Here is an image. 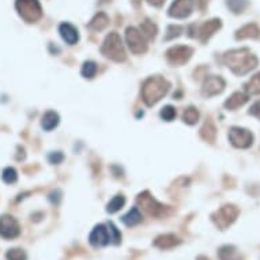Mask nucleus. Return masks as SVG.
Segmentation results:
<instances>
[{
  "label": "nucleus",
  "mask_w": 260,
  "mask_h": 260,
  "mask_svg": "<svg viewBox=\"0 0 260 260\" xmlns=\"http://www.w3.org/2000/svg\"><path fill=\"white\" fill-rule=\"evenodd\" d=\"M223 63L236 74V75H245L257 66V57L247 48L241 49H233L226 52L223 55Z\"/></svg>",
  "instance_id": "1"
},
{
  "label": "nucleus",
  "mask_w": 260,
  "mask_h": 260,
  "mask_svg": "<svg viewBox=\"0 0 260 260\" xmlns=\"http://www.w3.org/2000/svg\"><path fill=\"white\" fill-rule=\"evenodd\" d=\"M169 87H171V83L164 78H149L142 86V99L147 107H153L159 100L164 99V95H167Z\"/></svg>",
  "instance_id": "2"
},
{
  "label": "nucleus",
  "mask_w": 260,
  "mask_h": 260,
  "mask_svg": "<svg viewBox=\"0 0 260 260\" xmlns=\"http://www.w3.org/2000/svg\"><path fill=\"white\" fill-rule=\"evenodd\" d=\"M101 53L108 59L117 61V63L124 61L125 57H127L121 39H120V36L117 33H109L107 36V39H105L103 47H101Z\"/></svg>",
  "instance_id": "3"
},
{
  "label": "nucleus",
  "mask_w": 260,
  "mask_h": 260,
  "mask_svg": "<svg viewBox=\"0 0 260 260\" xmlns=\"http://www.w3.org/2000/svg\"><path fill=\"white\" fill-rule=\"evenodd\" d=\"M15 9L19 17L27 23H35L43 17V9L39 0H17Z\"/></svg>",
  "instance_id": "4"
},
{
  "label": "nucleus",
  "mask_w": 260,
  "mask_h": 260,
  "mask_svg": "<svg viewBox=\"0 0 260 260\" xmlns=\"http://www.w3.org/2000/svg\"><path fill=\"white\" fill-rule=\"evenodd\" d=\"M239 209L233 205H226L222 206L221 209L217 210L215 213L211 215V219L215 223L217 228H219L221 231H225L233 222L239 217Z\"/></svg>",
  "instance_id": "5"
},
{
  "label": "nucleus",
  "mask_w": 260,
  "mask_h": 260,
  "mask_svg": "<svg viewBox=\"0 0 260 260\" xmlns=\"http://www.w3.org/2000/svg\"><path fill=\"white\" fill-rule=\"evenodd\" d=\"M137 202L138 205L142 207V210H143L146 214L151 215V217H161V215L165 214V210H167V207L162 206L159 202L155 201V199L150 195L149 192H143V193H141V195L138 197Z\"/></svg>",
  "instance_id": "6"
},
{
  "label": "nucleus",
  "mask_w": 260,
  "mask_h": 260,
  "mask_svg": "<svg viewBox=\"0 0 260 260\" xmlns=\"http://www.w3.org/2000/svg\"><path fill=\"white\" fill-rule=\"evenodd\" d=\"M125 40H127L128 48L134 53L141 55L147 51V43H146L145 36L142 35L141 30H138L137 27H128L125 30Z\"/></svg>",
  "instance_id": "7"
},
{
  "label": "nucleus",
  "mask_w": 260,
  "mask_h": 260,
  "mask_svg": "<svg viewBox=\"0 0 260 260\" xmlns=\"http://www.w3.org/2000/svg\"><path fill=\"white\" fill-rule=\"evenodd\" d=\"M229 141L237 149H248L253 143V135L245 128L232 127L229 131Z\"/></svg>",
  "instance_id": "8"
},
{
  "label": "nucleus",
  "mask_w": 260,
  "mask_h": 260,
  "mask_svg": "<svg viewBox=\"0 0 260 260\" xmlns=\"http://www.w3.org/2000/svg\"><path fill=\"white\" fill-rule=\"evenodd\" d=\"M21 233L19 223L11 215H2L0 217V237L6 240H11L18 237Z\"/></svg>",
  "instance_id": "9"
},
{
  "label": "nucleus",
  "mask_w": 260,
  "mask_h": 260,
  "mask_svg": "<svg viewBox=\"0 0 260 260\" xmlns=\"http://www.w3.org/2000/svg\"><path fill=\"white\" fill-rule=\"evenodd\" d=\"M195 7V0H175L172 3L171 9L168 11L169 17L177 18V19H184L189 17Z\"/></svg>",
  "instance_id": "10"
},
{
  "label": "nucleus",
  "mask_w": 260,
  "mask_h": 260,
  "mask_svg": "<svg viewBox=\"0 0 260 260\" xmlns=\"http://www.w3.org/2000/svg\"><path fill=\"white\" fill-rule=\"evenodd\" d=\"M193 49L185 45H179V47L171 48L167 52L168 61L173 66H181V64L187 63L188 60L191 59Z\"/></svg>",
  "instance_id": "11"
},
{
  "label": "nucleus",
  "mask_w": 260,
  "mask_h": 260,
  "mask_svg": "<svg viewBox=\"0 0 260 260\" xmlns=\"http://www.w3.org/2000/svg\"><path fill=\"white\" fill-rule=\"evenodd\" d=\"M225 89V81L221 77H207L203 82V87H202V93L206 97H214L217 94L222 93Z\"/></svg>",
  "instance_id": "12"
},
{
  "label": "nucleus",
  "mask_w": 260,
  "mask_h": 260,
  "mask_svg": "<svg viewBox=\"0 0 260 260\" xmlns=\"http://www.w3.org/2000/svg\"><path fill=\"white\" fill-rule=\"evenodd\" d=\"M89 243L91 244L93 247H107L108 244L111 243V237H109L108 226L105 225L95 226L89 236Z\"/></svg>",
  "instance_id": "13"
},
{
  "label": "nucleus",
  "mask_w": 260,
  "mask_h": 260,
  "mask_svg": "<svg viewBox=\"0 0 260 260\" xmlns=\"http://www.w3.org/2000/svg\"><path fill=\"white\" fill-rule=\"evenodd\" d=\"M221 19H211V21L205 22V23L199 27V30H198V37H199V40H201L202 43H206L217 30L221 29Z\"/></svg>",
  "instance_id": "14"
},
{
  "label": "nucleus",
  "mask_w": 260,
  "mask_h": 260,
  "mask_svg": "<svg viewBox=\"0 0 260 260\" xmlns=\"http://www.w3.org/2000/svg\"><path fill=\"white\" fill-rule=\"evenodd\" d=\"M59 31L60 36H61V39L66 41L70 45H74V44L78 43V40H79V35H78V30L75 26H73L69 22H64L61 25L59 26Z\"/></svg>",
  "instance_id": "15"
},
{
  "label": "nucleus",
  "mask_w": 260,
  "mask_h": 260,
  "mask_svg": "<svg viewBox=\"0 0 260 260\" xmlns=\"http://www.w3.org/2000/svg\"><path fill=\"white\" fill-rule=\"evenodd\" d=\"M259 37L260 29L256 23H248V25L243 26L240 30H237V33H236V39L237 40L259 39Z\"/></svg>",
  "instance_id": "16"
},
{
  "label": "nucleus",
  "mask_w": 260,
  "mask_h": 260,
  "mask_svg": "<svg viewBox=\"0 0 260 260\" xmlns=\"http://www.w3.org/2000/svg\"><path fill=\"white\" fill-rule=\"evenodd\" d=\"M248 97H249V95H248L247 93H241V91H237V93L232 94L231 97H229V100H226L225 108L231 109V111H235V109L243 107L244 104L247 103L248 100H249Z\"/></svg>",
  "instance_id": "17"
},
{
  "label": "nucleus",
  "mask_w": 260,
  "mask_h": 260,
  "mask_svg": "<svg viewBox=\"0 0 260 260\" xmlns=\"http://www.w3.org/2000/svg\"><path fill=\"white\" fill-rule=\"evenodd\" d=\"M180 240L175 235H164L159 236L154 241V245L159 249H171V248L179 245Z\"/></svg>",
  "instance_id": "18"
},
{
  "label": "nucleus",
  "mask_w": 260,
  "mask_h": 260,
  "mask_svg": "<svg viewBox=\"0 0 260 260\" xmlns=\"http://www.w3.org/2000/svg\"><path fill=\"white\" fill-rule=\"evenodd\" d=\"M109 23V18L105 13H99L95 14V17L90 21L89 29L95 30V31H100V30H104Z\"/></svg>",
  "instance_id": "19"
},
{
  "label": "nucleus",
  "mask_w": 260,
  "mask_h": 260,
  "mask_svg": "<svg viewBox=\"0 0 260 260\" xmlns=\"http://www.w3.org/2000/svg\"><path fill=\"white\" fill-rule=\"evenodd\" d=\"M121 221H123L124 225L127 226H135L138 225L139 222H142V214L139 211L138 207H133V209L129 210L125 215L121 217Z\"/></svg>",
  "instance_id": "20"
},
{
  "label": "nucleus",
  "mask_w": 260,
  "mask_h": 260,
  "mask_svg": "<svg viewBox=\"0 0 260 260\" xmlns=\"http://www.w3.org/2000/svg\"><path fill=\"white\" fill-rule=\"evenodd\" d=\"M59 115L53 111L47 112L45 115L43 116V121H41V125L45 131H51L55 127H57V124H59Z\"/></svg>",
  "instance_id": "21"
},
{
  "label": "nucleus",
  "mask_w": 260,
  "mask_h": 260,
  "mask_svg": "<svg viewBox=\"0 0 260 260\" xmlns=\"http://www.w3.org/2000/svg\"><path fill=\"white\" fill-rule=\"evenodd\" d=\"M218 256H219V260H241V255L239 253V251L232 245L222 247L218 252Z\"/></svg>",
  "instance_id": "22"
},
{
  "label": "nucleus",
  "mask_w": 260,
  "mask_h": 260,
  "mask_svg": "<svg viewBox=\"0 0 260 260\" xmlns=\"http://www.w3.org/2000/svg\"><path fill=\"white\" fill-rule=\"evenodd\" d=\"M244 90H245V93H247L248 95L260 94V73L253 75V77L244 85Z\"/></svg>",
  "instance_id": "23"
},
{
  "label": "nucleus",
  "mask_w": 260,
  "mask_h": 260,
  "mask_svg": "<svg viewBox=\"0 0 260 260\" xmlns=\"http://www.w3.org/2000/svg\"><path fill=\"white\" fill-rule=\"evenodd\" d=\"M141 33L145 36V39L154 40L155 36H157V26L154 25L151 21H149V19H146V21L142 22Z\"/></svg>",
  "instance_id": "24"
},
{
  "label": "nucleus",
  "mask_w": 260,
  "mask_h": 260,
  "mask_svg": "<svg viewBox=\"0 0 260 260\" xmlns=\"http://www.w3.org/2000/svg\"><path fill=\"white\" fill-rule=\"evenodd\" d=\"M202 138L207 142H214L215 141V135H217V129H215V125L213 124V121H206L205 125L202 127L201 129Z\"/></svg>",
  "instance_id": "25"
},
{
  "label": "nucleus",
  "mask_w": 260,
  "mask_h": 260,
  "mask_svg": "<svg viewBox=\"0 0 260 260\" xmlns=\"http://www.w3.org/2000/svg\"><path fill=\"white\" fill-rule=\"evenodd\" d=\"M124 205H125V198L121 197V195H117V197L113 198V199L108 203L107 211L109 214H115L123 209Z\"/></svg>",
  "instance_id": "26"
},
{
  "label": "nucleus",
  "mask_w": 260,
  "mask_h": 260,
  "mask_svg": "<svg viewBox=\"0 0 260 260\" xmlns=\"http://www.w3.org/2000/svg\"><path fill=\"white\" fill-rule=\"evenodd\" d=\"M226 5L235 14H241L249 6V2L248 0H228Z\"/></svg>",
  "instance_id": "27"
},
{
  "label": "nucleus",
  "mask_w": 260,
  "mask_h": 260,
  "mask_svg": "<svg viewBox=\"0 0 260 260\" xmlns=\"http://www.w3.org/2000/svg\"><path fill=\"white\" fill-rule=\"evenodd\" d=\"M183 120L189 125H193V124L198 123V120H199V112H198L197 108L189 107L187 108L183 113Z\"/></svg>",
  "instance_id": "28"
},
{
  "label": "nucleus",
  "mask_w": 260,
  "mask_h": 260,
  "mask_svg": "<svg viewBox=\"0 0 260 260\" xmlns=\"http://www.w3.org/2000/svg\"><path fill=\"white\" fill-rule=\"evenodd\" d=\"M95 74H97V64L94 61H86L82 67V75L87 79H91Z\"/></svg>",
  "instance_id": "29"
},
{
  "label": "nucleus",
  "mask_w": 260,
  "mask_h": 260,
  "mask_svg": "<svg viewBox=\"0 0 260 260\" xmlns=\"http://www.w3.org/2000/svg\"><path fill=\"white\" fill-rule=\"evenodd\" d=\"M6 257L7 260H26L27 259V255L23 249H19V248H13V249H9L7 253H6Z\"/></svg>",
  "instance_id": "30"
},
{
  "label": "nucleus",
  "mask_w": 260,
  "mask_h": 260,
  "mask_svg": "<svg viewBox=\"0 0 260 260\" xmlns=\"http://www.w3.org/2000/svg\"><path fill=\"white\" fill-rule=\"evenodd\" d=\"M2 179H3L6 184H14L18 180L17 171L11 167L6 168L5 171H3V175H2Z\"/></svg>",
  "instance_id": "31"
},
{
  "label": "nucleus",
  "mask_w": 260,
  "mask_h": 260,
  "mask_svg": "<svg viewBox=\"0 0 260 260\" xmlns=\"http://www.w3.org/2000/svg\"><path fill=\"white\" fill-rule=\"evenodd\" d=\"M107 226L108 232H109V237H111V243L115 244V245H119L120 241H121V235H120V232L117 231V228L113 225V222H109Z\"/></svg>",
  "instance_id": "32"
},
{
  "label": "nucleus",
  "mask_w": 260,
  "mask_h": 260,
  "mask_svg": "<svg viewBox=\"0 0 260 260\" xmlns=\"http://www.w3.org/2000/svg\"><path fill=\"white\" fill-rule=\"evenodd\" d=\"M184 31V27L183 26H177V25H172L168 27V31H167V37H165V40L167 41H169V40L172 39H176V37H179L181 33Z\"/></svg>",
  "instance_id": "33"
},
{
  "label": "nucleus",
  "mask_w": 260,
  "mask_h": 260,
  "mask_svg": "<svg viewBox=\"0 0 260 260\" xmlns=\"http://www.w3.org/2000/svg\"><path fill=\"white\" fill-rule=\"evenodd\" d=\"M159 115H161L162 120H165V121H172V120L176 117V109L173 107H171V105H168V107L162 108V111Z\"/></svg>",
  "instance_id": "34"
},
{
  "label": "nucleus",
  "mask_w": 260,
  "mask_h": 260,
  "mask_svg": "<svg viewBox=\"0 0 260 260\" xmlns=\"http://www.w3.org/2000/svg\"><path fill=\"white\" fill-rule=\"evenodd\" d=\"M48 159H49V162H51V164H55V165H57V164H61V162H63L64 155H63V153L56 151V153L49 154V155H48Z\"/></svg>",
  "instance_id": "35"
},
{
  "label": "nucleus",
  "mask_w": 260,
  "mask_h": 260,
  "mask_svg": "<svg viewBox=\"0 0 260 260\" xmlns=\"http://www.w3.org/2000/svg\"><path fill=\"white\" fill-rule=\"evenodd\" d=\"M60 199H61V192L59 191V189H56V191H53L49 195V201L53 203V205H59Z\"/></svg>",
  "instance_id": "36"
},
{
  "label": "nucleus",
  "mask_w": 260,
  "mask_h": 260,
  "mask_svg": "<svg viewBox=\"0 0 260 260\" xmlns=\"http://www.w3.org/2000/svg\"><path fill=\"white\" fill-rule=\"evenodd\" d=\"M249 113H251L252 116L260 117V101H257V103H255L252 105L251 109H249Z\"/></svg>",
  "instance_id": "37"
},
{
  "label": "nucleus",
  "mask_w": 260,
  "mask_h": 260,
  "mask_svg": "<svg viewBox=\"0 0 260 260\" xmlns=\"http://www.w3.org/2000/svg\"><path fill=\"white\" fill-rule=\"evenodd\" d=\"M147 2H149L150 5L155 6V7H161V6L164 5V2H165V0H147Z\"/></svg>",
  "instance_id": "38"
},
{
  "label": "nucleus",
  "mask_w": 260,
  "mask_h": 260,
  "mask_svg": "<svg viewBox=\"0 0 260 260\" xmlns=\"http://www.w3.org/2000/svg\"><path fill=\"white\" fill-rule=\"evenodd\" d=\"M198 2H199V6H201V9L203 10L206 7V5H207V2H209V0H198Z\"/></svg>",
  "instance_id": "39"
},
{
  "label": "nucleus",
  "mask_w": 260,
  "mask_h": 260,
  "mask_svg": "<svg viewBox=\"0 0 260 260\" xmlns=\"http://www.w3.org/2000/svg\"><path fill=\"white\" fill-rule=\"evenodd\" d=\"M133 3L135 6H139V3H141V0H133Z\"/></svg>",
  "instance_id": "40"
},
{
  "label": "nucleus",
  "mask_w": 260,
  "mask_h": 260,
  "mask_svg": "<svg viewBox=\"0 0 260 260\" xmlns=\"http://www.w3.org/2000/svg\"><path fill=\"white\" fill-rule=\"evenodd\" d=\"M198 260H209V259H207V257H205V256H199V257H198Z\"/></svg>",
  "instance_id": "41"
}]
</instances>
